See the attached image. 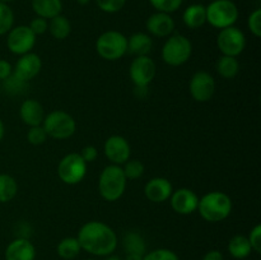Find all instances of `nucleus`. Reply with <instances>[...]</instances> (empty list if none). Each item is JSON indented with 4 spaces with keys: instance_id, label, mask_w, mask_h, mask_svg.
Segmentation results:
<instances>
[{
    "instance_id": "393cba45",
    "label": "nucleus",
    "mask_w": 261,
    "mask_h": 260,
    "mask_svg": "<svg viewBox=\"0 0 261 260\" xmlns=\"http://www.w3.org/2000/svg\"><path fill=\"white\" fill-rule=\"evenodd\" d=\"M58 255L64 260H73L81 254L82 247L76 237H65L58 245Z\"/></svg>"
},
{
    "instance_id": "4be33fe9",
    "label": "nucleus",
    "mask_w": 261,
    "mask_h": 260,
    "mask_svg": "<svg viewBox=\"0 0 261 260\" xmlns=\"http://www.w3.org/2000/svg\"><path fill=\"white\" fill-rule=\"evenodd\" d=\"M31 4L36 15L45 19H51L61 14V10H63L61 0H32Z\"/></svg>"
},
{
    "instance_id": "c03bdc74",
    "label": "nucleus",
    "mask_w": 261,
    "mask_h": 260,
    "mask_svg": "<svg viewBox=\"0 0 261 260\" xmlns=\"http://www.w3.org/2000/svg\"><path fill=\"white\" fill-rule=\"evenodd\" d=\"M106 260H122L121 257L116 256V255H107Z\"/></svg>"
},
{
    "instance_id": "a18cd8bd",
    "label": "nucleus",
    "mask_w": 261,
    "mask_h": 260,
    "mask_svg": "<svg viewBox=\"0 0 261 260\" xmlns=\"http://www.w3.org/2000/svg\"><path fill=\"white\" fill-rule=\"evenodd\" d=\"M89 2H91V0H76V3L81 5H87Z\"/></svg>"
},
{
    "instance_id": "b1692460",
    "label": "nucleus",
    "mask_w": 261,
    "mask_h": 260,
    "mask_svg": "<svg viewBox=\"0 0 261 260\" xmlns=\"http://www.w3.org/2000/svg\"><path fill=\"white\" fill-rule=\"evenodd\" d=\"M48 31H50L51 36L56 38V40H65L70 35L71 24L68 18L59 14L50 19V22H48Z\"/></svg>"
},
{
    "instance_id": "6e6552de",
    "label": "nucleus",
    "mask_w": 261,
    "mask_h": 260,
    "mask_svg": "<svg viewBox=\"0 0 261 260\" xmlns=\"http://www.w3.org/2000/svg\"><path fill=\"white\" fill-rule=\"evenodd\" d=\"M87 173V163L79 153L64 155L58 165V176L66 185H76Z\"/></svg>"
},
{
    "instance_id": "58836bf2",
    "label": "nucleus",
    "mask_w": 261,
    "mask_h": 260,
    "mask_svg": "<svg viewBox=\"0 0 261 260\" xmlns=\"http://www.w3.org/2000/svg\"><path fill=\"white\" fill-rule=\"evenodd\" d=\"M79 154L83 158L84 162L91 163L93 162V161H96L97 155H98V150H97V148L93 147V145H87V147H84L83 149H82V152L79 153Z\"/></svg>"
},
{
    "instance_id": "9b49d317",
    "label": "nucleus",
    "mask_w": 261,
    "mask_h": 260,
    "mask_svg": "<svg viewBox=\"0 0 261 260\" xmlns=\"http://www.w3.org/2000/svg\"><path fill=\"white\" fill-rule=\"evenodd\" d=\"M135 87H148L155 76V64L148 55L137 56L129 69Z\"/></svg>"
},
{
    "instance_id": "c756f323",
    "label": "nucleus",
    "mask_w": 261,
    "mask_h": 260,
    "mask_svg": "<svg viewBox=\"0 0 261 260\" xmlns=\"http://www.w3.org/2000/svg\"><path fill=\"white\" fill-rule=\"evenodd\" d=\"M14 24V13L5 3H0V36L7 35Z\"/></svg>"
},
{
    "instance_id": "49530a36",
    "label": "nucleus",
    "mask_w": 261,
    "mask_h": 260,
    "mask_svg": "<svg viewBox=\"0 0 261 260\" xmlns=\"http://www.w3.org/2000/svg\"><path fill=\"white\" fill-rule=\"evenodd\" d=\"M10 2H14V0H0V3H5V4H8Z\"/></svg>"
},
{
    "instance_id": "e433bc0d",
    "label": "nucleus",
    "mask_w": 261,
    "mask_h": 260,
    "mask_svg": "<svg viewBox=\"0 0 261 260\" xmlns=\"http://www.w3.org/2000/svg\"><path fill=\"white\" fill-rule=\"evenodd\" d=\"M249 242L251 245V249L254 250L255 252L260 254L261 252V226L260 224H256L254 228L251 229L249 235Z\"/></svg>"
},
{
    "instance_id": "473e14b6",
    "label": "nucleus",
    "mask_w": 261,
    "mask_h": 260,
    "mask_svg": "<svg viewBox=\"0 0 261 260\" xmlns=\"http://www.w3.org/2000/svg\"><path fill=\"white\" fill-rule=\"evenodd\" d=\"M27 140L32 145L43 144V143L47 140V134H46L42 125H38V126H31L27 133Z\"/></svg>"
},
{
    "instance_id": "f8f14e48",
    "label": "nucleus",
    "mask_w": 261,
    "mask_h": 260,
    "mask_svg": "<svg viewBox=\"0 0 261 260\" xmlns=\"http://www.w3.org/2000/svg\"><path fill=\"white\" fill-rule=\"evenodd\" d=\"M189 89L196 102H208L216 92V82L208 71H196L190 79Z\"/></svg>"
},
{
    "instance_id": "5701e85b",
    "label": "nucleus",
    "mask_w": 261,
    "mask_h": 260,
    "mask_svg": "<svg viewBox=\"0 0 261 260\" xmlns=\"http://www.w3.org/2000/svg\"><path fill=\"white\" fill-rule=\"evenodd\" d=\"M252 249L249 239L244 235H236L228 242V252L234 259H245L251 254Z\"/></svg>"
},
{
    "instance_id": "dca6fc26",
    "label": "nucleus",
    "mask_w": 261,
    "mask_h": 260,
    "mask_svg": "<svg viewBox=\"0 0 261 260\" xmlns=\"http://www.w3.org/2000/svg\"><path fill=\"white\" fill-rule=\"evenodd\" d=\"M147 30L155 37H168L175 31V20L168 13L157 12L147 19Z\"/></svg>"
},
{
    "instance_id": "423d86ee",
    "label": "nucleus",
    "mask_w": 261,
    "mask_h": 260,
    "mask_svg": "<svg viewBox=\"0 0 261 260\" xmlns=\"http://www.w3.org/2000/svg\"><path fill=\"white\" fill-rule=\"evenodd\" d=\"M42 127L45 129L47 137L58 140H64L70 138L75 133L76 124L71 115L58 110V111H53L47 116H45Z\"/></svg>"
},
{
    "instance_id": "ea45409f",
    "label": "nucleus",
    "mask_w": 261,
    "mask_h": 260,
    "mask_svg": "<svg viewBox=\"0 0 261 260\" xmlns=\"http://www.w3.org/2000/svg\"><path fill=\"white\" fill-rule=\"evenodd\" d=\"M13 74V68L9 61L0 59V81H4Z\"/></svg>"
},
{
    "instance_id": "79ce46f5",
    "label": "nucleus",
    "mask_w": 261,
    "mask_h": 260,
    "mask_svg": "<svg viewBox=\"0 0 261 260\" xmlns=\"http://www.w3.org/2000/svg\"><path fill=\"white\" fill-rule=\"evenodd\" d=\"M144 255H138V254H126L124 260H143Z\"/></svg>"
},
{
    "instance_id": "37998d69",
    "label": "nucleus",
    "mask_w": 261,
    "mask_h": 260,
    "mask_svg": "<svg viewBox=\"0 0 261 260\" xmlns=\"http://www.w3.org/2000/svg\"><path fill=\"white\" fill-rule=\"evenodd\" d=\"M4 134H5L4 122H3V121H2V119H0V142H2L3 138H4Z\"/></svg>"
},
{
    "instance_id": "0eeeda50",
    "label": "nucleus",
    "mask_w": 261,
    "mask_h": 260,
    "mask_svg": "<svg viewBox=\"0 0 261 260\" xmlns=\"http://www.w3.org/2000/svg\"><path fill=\"white\" fill-rule=\"evenodd\" d=\"M193 46L190 40L184 35L170 36L162 47V59L171 66H180L190 59Z\"/></svg>"
},
{
    "instance_id": "f03ea898",
    "label": "nucleus",
    "mask_w": 261,
    "mask_h": 260,
    "mask_svg": "<svg viewBox=\"0 0 261 260\" xmlns=\"http://www.w3.org/2000/svg\"><path fill=\"white\" fill-rule=\"evenodd\" d=\"M201 218L206 222L217 223L222 222L232 212V199L222 191H211L205 194L201 199H199L198 209Z\"/></svg>"
},
{
    "instance_id": "2eb2a0df",
    "label": "nucleus",
    "mask_w": 261,
    "mask_h": 260,
    "mask_svg": "<svg viewBox=\"0 0 261 260\" xmlns=\"http://www.w3.org/2000/svg\"><path fill=\"white\" fill-rule=\"evenodd\" d=\"M42 68V61L37 54L28 53L20 56L13 69V74L24 82H30L35 78Z\"/></svg>"
},
{
    "instance_id": "7ed1b4c3",
    "label": "nucleus",
    "mask_w": 261,
    "mask_h": 260,
    "mask_svg": "<svg viewBox=\"0 0 261 260\" xmlns=\"http://www.w3.org/2000/svg\"><path fill=\"white\" fill-rule=\"evenodd\" d=\"M126 181L122 167L119 165L106 166L98 178L99 195L107 201L119 200L125 193Z\"/></svg>"
},
{
    "instance_id": "a878e982",
    "label": "nucleus",
    "mask_w": 261,
    "mask_h": 260,
    "mask_svg": "<svg viewBox=\"0 0 261 260\" xmlns=\"http://www.w3.org/2000/svg\"><path fill=\"white\" fill-rule=\"evenodd\" d=\"M217 71L224 79H233L240 71V63L233 56H221L217 61Z\"/></svg>"
},
{
    "instance_id": "4468645a",
    "label": "nucleus",
    "mask_w": 261,
    "mask_h": 260,
    "mask_svg": "<svg viewBox=\"0 0 261 260\" xmlns=\"http://www.w3.org/2000/svg\"><path fill=\"white\" fill-rule=\"evenodd\" d=\"M170 199L173 211L178 214H182V216L194 213L198 209V195L188 188H181L176 191H172Z\"/></svg>"
},
{
    "instance_id": "f704fd0d",
    "label": "nucleus",
    "mask_w": 261,
    "mask_h": 260,
    "mask_svg": "<svg viewBox=\"0 0 261 260\" xmlns=\"http://www.w3.org/2000/svg\"><path fill=\"white\" fill-rule=\"evenodd\" d=\"M143 260H180L176 252L168 249H157L148 252L143 256Z\"/></svg>"
},
{
    "instance_id": "a19ab883",
    "label": "nucleus",
    "mask_w": 261,
    "mask_h": 260,
    "mask_svg": "<svg viewBox=\"0 0 261 260\" xmlns=\"http://www.w3.org/2000/svg\"><path fill=\"white\" fill-rule=\"evenodd\" d=\"M203 260H223V255L218 250H211L204 255Z\"/></svg>"
},
{
    "instance_id": "1a4fd4ad",
    "label": "nucleus",
    "mask_w": 261,
    "mask_h": 260,
    "mask_svg": "<svg viewBox=\"0 0 261 260\" xmlns=\"http://www.w3.org/2000/svg\"><path fill=\"white\" fill-rule=\"evenodd\" d=\"M217 46L223 55L237 58L246 47V37L240 28L231 25L219 31Z\"/></svg>"
},
{
    "instance_id": "6ab92c4d",
    "label": "nucleus",
    "mask_w": 261,
    "mask_h": 260,
    "mask_svg": "<svg viewBox=\"0 0 261 260\" xmlns=\"http://www.w3.org/2000/svg\"><path fill=\"white\" fill-rule=\"evenodd\" d=\"M19 115L22 121L28 126H38L45 119V110L43 106L36 99H25L20 105Z\"/></svg>"
},
{
    "instance_id": "f3484780",
    "label": "nucleus",
    "mask_w": 261,
    "mask_h": 260,
    "mask_svg": "<svg viewBox=\"0 0 261 260\" xmlns=\"http://www.w3.org/2000/svg\"><path fill=\"white\" fill-rule=\"evenodd\" d=\"M172 191V184L165 177L152 178L144 186L145 196L153 203H163V201L168 200Z\"/></svg>"
},
{
    "instance_id": "aec40b11",
    "label": "nucleus",
    "mask_w": 261,
    "mask_h": 260,
    "mask_svg": "<svg viewBox=\"0 0 261 260\" xmlns=\"http://www.w3.org/2000/svg\"><path fill=\"white\" fill-rule=\"evenodd\" d=\"M153 46L152 37L144 32H137L127 38V51L135 56H145Z\"/></svg>"
},
{
    "instance_id": "c9c22d12",
    "label": "nucleus",
    "mask_w": 261,
    "mask_h": 260,
    "mask_svg": "<svg viewBox=\"0 0 261 260\" xmlns=\"http://www.w3.org/2000/svg\"><path fill=\"white\" fill-rule=\"evenodd\" d=\"M247 25H249V30L251 31V33L255 36V37H260L261 36V9L260 8L255 9L254 12L249 15Z\"/></svg>"
},
{
    "instance_id": "412c9836",
    "label": "nucleus",
    "mask_w": 261,
    "mask_h": 260,
    "mask_svg": "<svg viewBox=\"0 0 261 260\" xmlns=\"http://www.w3.org/2000/svg\"><path fill=\"white\" fill-rule=\"evenodd\" d=\"M182 20L186 27L191 30L203 27L206 23V9L203 4H191L185 9Z\"/></svg>"
},
{
    "instance_id": "cd10ccee",
    "label": "nucleus",
    "mask_w": 261,
    "mask_h": 260,
    "mask_svg": "<svg viewBox=\"0 0 261 260\" xmlns=\"http://www.w3.org/2000/svg\"><path fill=\"white\" fill-rule=\"evenodd\" d=\"M124 249L126 254L145 255V241L138 232H127L124 237Z\"/></svg>"
},
{
    "instance_id": "ddd939ff",
    "label": "nucleus",
    "mask_w": 261,
    "mask_h": 260,
    "mask_svg": "<svg viewBox=\"0 0 261 260\" xmlns=\"http://www.w3.org/2000/svg\"><path fill=\"white\" fill-rule=\"evenodd\" d=\"M105 155L111 161L112 165H124L130 158V144L121 135H112L105 142Z\"/></svg>"
},
{
    "instance_id": "7c9ffc66",
    "label": "nucleus",
    "mask_w": 261,
    "mask_h": 260,
    "mask_svg": "<svg viewBox=\"0 0 261 260\" xmlns=\"http://www.w3.org/2000/svg\"><path fill=\"white\" fill-rule=\"evenodd\" d=\"M144 165L138 160L126 161L124 163V168H122V171L125 173V177L129 178V180H137V178L142 177L143 173H144Z\"/></svg>"
},
{
    "instance_id": "c85d7f7f",
    "label": "nucleus",
    "mask_w": 261,
    "mask_h": 260,
    "mask_svg": "<svg viewBox=\"0 0 261 260\" xmlns=\"http://www.w3.org/2000/svg\"><path fill=\"white\" fill-rule=\"evenodd\" d=\"M27 83L28 82L22 81L18 76H15L14 74H12V75L3 81V89L10 96H19V94H23L25 92Z\"/></svg>"
},
{
    "instance_id": "39448f33",
    "label": "nucleus",
    "mask_w": 261,
    "mask_h": 260,
    "mask_svg": "<svg viewBox=\"0 0 261 260\" xmlns=\"http://www.w3.org/2000/svg\"><path fill=\"white\" fill-rule=\"evenodd\" d=\"M96 50L105 60H119L127 53V37L119 31H107L97 38Z\"/></svg>"
},
{
    "instance_id": "2f4dec72",
    "label": "nucleus",
    "mask_w": 261,
    "mask_h": 260,
    "mask_svg": "<svg viewBox=\"0 0 261 260\" xmlns=\"http://www.w3.org/2000/svg\"><path fill=\"white\" fill-rule=\"evenodd\" d=\"M149 3L157 12L171 14V13L180 9L184 0H149Z\"/></svg>"
},
{
    "instance_id": "4c0bfd02",
    "label": "nucleus",
    "mask_w": 261,
    "mask_h": 260,
    "mask_svg": "<svg viewBox=\"0 0 261 260\" xmlns=\"http://www.w3.org/2000/svg\"><path fill=\"white\" fill-rule=\"evenodd\" d=\"M28 27L31 28V31H32L36 36L43 35V33L48 30V22H47V19H45V18L36 17L35 19L31 20V23Z\"/></svg>"
},
{
    "instance_id": "72a5a7b5",
    "label": "nucleus",
    "mask_w": 261,
    "mask_h": 260,
    "mask_svg": "<svg viewBox=\"0 0 261 260\" xmlns=\"http://www.w3.org/2000/svg\"><path fill=\"white\" fill-rule=\"evenodd\" d=\"M126 0H96V4L102 12L105 13H117L124 8Z\"/></svg>"
},
{
    "instance_id": "9d476101",
    "label": "nucleus",
    "mask_w": 261,
    "mask_h": 260,
    "mask_svg": "<svg viewBox=\"0 0 261 260\" xmlns=\"http://www.w3.org/2000/svg\"><path fill=\"white\" fill-rule=\"evenodd\" d=\"M36 37L37 36L28 25H17L8 32L7 46L10 53L22 56L32 51L36 45Z\"/></svg>"
},
{
    "instance_id": "f257e3e1",
    "label": "nucleus",
    "mask_w": 261,
    "mask_h": 260,
    "mask_svg": "<svg viewBox=\"0 0 261 260\" xmlns=\"http://www.w3.org/2000/svg\"><path fill=\"white\" fill-rule=\"evenodd\" d=\"M82 250L96 256L111 255L117 247V236L109 224L98 221L87 222L78 232Z\"/></svg>"
},
{
    "instance_id": "a211bd4d",
    "label": "nucleus",
    "mask_w": 261,
    "mask_h": 260,
    "mask_svg": "<svg viewBox=\"0 0 261 260\" xmlns=\"http://www.w3.org/2000/svg\"><path fill=\"white\" fill-rule=\"evenodd\" d=\"M35 246L24 237L13 240L5 249V260H35Z\"/></svg>"
},
{
    "instance_id": "bb28decb",
    "label": "nucleus",
    "mask_w": 261,
    "mask_h": 260,
    "mask_svg": "<svg viewBox=\"0 0 261 260\" xmlns=\"http://www.w3.org/2000/svg\"><path fill=\"white\" fill-rule=\"evenodd\" d=\"M18 193V184L13 176L0 173V203L13 200Z\"/></svg>"
},
{
    "instance_id": "de8ad7c7",
    "label": "nucleus",
    "mask_w": 261,
    "mask_h": 260,
    "mask_svg": "<svg viewBox=\"0 0 261 260\" xmlns=\"http://www.w3.org/2000/svg\"><path fill=\"white\" fill-rule=\"evenodd\" d=\"M88 260H94V259H88Z\"/></svg>"
},
{
    "instance_id": "09e8293b",
    "label": "nucleus",
    "mask_w": 261,
    "mask_h": 260,
    "mask_svg": "<svg viewBox=\"0 0 261 260\" xmlns=\"http://www.w3.org/2000/svg\"><path fill=\"white\" fill-rule=\"evenodd\" d=\"M211 2H214V0H211Z\"/></svg>"
},
{
    "instance_id": "20e7f679",
    "label": "nucleus",
    "mask_w": 261,
    "mask_h": 260,
    "mask_svg": "<svg viewBox=\"0 0 261 260\" xmlns=\"http://www.w3.org/2000/svg\"><path fill=\"white\" fill-rule=\"evenodd\" d=\"M205 9L206 22L218 30L234 25L239 19V8L232 0H214Z\"/></svg>"
}]
</instances>
